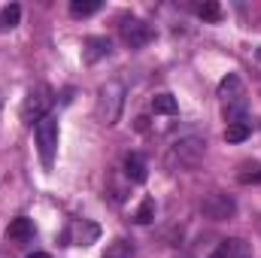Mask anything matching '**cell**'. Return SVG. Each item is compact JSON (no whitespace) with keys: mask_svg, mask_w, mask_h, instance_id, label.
Here are the masks:
<instances>
[{"mask_svg":"<svg viewBox=\"0 0 261 258\" xmlns=\"http://www.w3.org/2000/svg\"><path fill=\"white\" fill-rule=\"evenodd\" d=\"M97 237H100V225H94V222H88V219H82V222H76V225L70 228L73 246H91V243H97Z\"/></svg>","mask_w":261,"mask_h":258,"instance_id":"cell-8","label":"cell"},{"mask_svg":"<svg viewBox=\"0 0 261 258\" xmlns=\"http://www.w3.org/2000/svg\"><path fill=\"white\" fill-rule=\"evenodd\" d=\"M258 61H261V49H258Z\"/></svg>","mask_w":261,"mask_h":258,"instance_id":"cell-23","label":"cell"},{"mask_svg":"<svg viewBox=\"0 0 261 258\" xmlns=\"http://www.w3.org/2000/svg\"><path fill=\"white\" fill-rule=\"evenodd\" d=\"M34 234H37V228H34V222H31V219H24V216L12 219V222H9V228H6V240H12V243H28Z\"/></svg>","mask_w":261,"mask_h":258,"instance_id":"cell-10","label":"cell"},{"mask_svg":"<svg viewBox=\"0 0 261 258\" xmlns=\"http://www.w3.org/2000/svg\"><path fill=\"white\" fill-rule=\"evenodd\" d=\"M222 116H225V122H228V125L249 122V100H246V94H240V97H234V100H225Z\"/></svg>","mask_w":261,"mask_h":258,"instance_id":"cell-9","label":"cell"},{"mask_svg":"<svg viewBox=\"0 0 261 258\" xmlns=\"http://www.w3.org/2000/svg\"><path fill=\"white\" fill-rule=\"evenodd\" d=\"M203 155H206V140L203 137H197V134H189V137H179L170 149H167V158H164V164H167V170H195L197 164L203 161Z\"/></svg>","mask_w":261,"mask_h":258,"instance_id":"cell-1","label":"cell"},{"mask_svg":"<svg viewBox=\"0 0 261 258\" xmlns=\"http://www.w3.org/2000/svg\"><path fill=\"white\" fill-rule=\"evenodd\" d=\"M210 258H252V243L243 237H228L213 249Z\"/></svg>","mask_w":261,"mask_h":258,"instance_id":"cell-7","label":"cell"},{"mask_svg":"<svg viewBox=\"0 0 261 258\" xmlns=\"http://www.w3.org/2000/svg\"><path fill=\"white\" fill-rule=\"evenodd\" d=\"M240 94H243L240 76H237V73H228V76L219 82V97H222V100H234V97H240Z\"/></svg>","mask_w":261,"mask_h":258,"instance_id":"cell-13","label":"cell"},{"mask_svg":"<svg viewBox=\"0 0 261 258\" xmlns=\"http://www.w3.org/2000/svg\"><path fill=\"white\" fill-rule=\"evenodd\" d=\"M110 52H113V43H110L107 37H88V40H85V61H88V64L107 58Z\"/></svg>","mask_w":261,"mask_h":258,"instance_id":"cell-11","label":"cell"},{"mask_svg":"<svg viewBox=\"0 0 261 258\" xmlns=\"http://www.w3.org/2000/svg\"><path fill=\"white\" fill-rule=\"evenodd\" d=\"M28 258H52V255H46V252H34V255H28Z\"/></svg>","mask_w":261,"mask_h":258,"instance_id":"cell-22","label":"cell"},{"mask_svg":"<svg viewBox=\"0 0 261 258\" xmlns=\"http://www.w3.org/2000/svg\"><path fill=\"white\" fill-rule=\"evenodd\" d=\"M152 110H155L158 116H176V113H179V104H176V97H173L170 91H161V94L152 97Z\"/></svg>","mask_w":261,"mask_h":258,"instance_id":"cell-14","label":"cell"},{"mask_svg":"<svg viewBox=\"0 0 261 258\" xmlns=\"http://www.w3.org/2000/svg\"><path fill=\"white\" fill-rule=\"evenodd\" d=\"M249 134H252V125L249 122H237V125H228L225 128V140L228 143H243V140H249Z\"/></svg>","mask_w":261,"mask_h":258,"instance_id":"cell-18","label":"cell"},{"mask_svg":"<svg viewBox=\"0 0 261 258\" xmlns=\"http://www.w3.org/2000/svg\"><path fill=\"white\" fill-rule=\"evenodd\" d=\"M122 40L130 49H146L155 40V31H152V24H146L140 18H125L122 21Z\"/></svg>","mask_w":261,"mask_h":258,"instance_id":"cell-6","label":"cell"},{"mask_svg":"<svg viewBox=\"0 0 261 258\" xmlns=\"http://www.w3.org/2000/svg\"><path fill=\"white\" fill-rule=\"evenodd\" d=\"M100 258H134V243H128V240H113Z\"/></svg>","mask_w":261,"mask_h":258,"instance_id":"cell-19","label":"cell"},{"mask_svg":"<svg viewBox=\"0 0 261 258\" xmlns=\"http://www.w3.org/2000/svg\"><path fill=\"white\" fill-rule=\"evenodd\" d=\"M200 210H203V216L206 219H213V222H225V219H231L234 213H237V203H234V197L225 192H213L203 197V203H200Z\"/></svg>","mask_w":261,"mask_h":258,"instance_id":"cell-5","label":"cell"},{"mask_svg":"<svg viewBox=\"0 0 261 258\" xmlns=\"http://www.w3.org/2000/svg\"><path fill=\"white\" fill-rule=\"evenodd\" d=\"M125 94H128V88H125L122 79H110V82L100 88V94H97V116H100L103 125H116V122L122 119Z\"/></svg>","mask_w":261,"mask_h":258,"instance_id":"cell-2","label":"cell"},{"mask_svg":"<svg viewBox=\"0 0 261 258\" xmlns=\"http://www.w3.org/2000/svg\"><path fill=\"white\" fill-rule=\"evenodd\" d=\"M125 173H128L130 183H146V176H149V167H146V158L143 155H137V152H130L128 158H125Z\"/></svg>","mask_w":261,"mask_h":258,"instance_id":"cell-12","label":"cell"},{"mask_svg":"<svg viewBox=\"0 0 261 258\" xmlns=\"http://www.w3.org/2000/svg\"><path fill=\"white\" fill-rule=\"evenodd\" d=\"M49 107H52V88L46 82H37L21 100V122L24 125H37L40 119L49 116Z\"/></svg>","mask_w":261,"mask_h":258,"instance_id":"cell-4","label":"cell"},{"mask_svg":"<svg viewBox=\"0 0 261 258\" xmlns=\"http://www.w3.org/2000/svg\"><path fill=\"white\" fill-rule=\"evenodd\" d=\"M197 15L206 18V21H219V18H222V9H219V3L210 0V3H200V6H197Z\"/></svg>","mask_w":261,"mask_h":258,"instance_id":"cell-21","label":"cell"},{"mask_svg":"<svg viewBox=\"0 0 261 258\" xmlns=\"http://www.w3.org/2000/svg\"><path fill=\"white\" fill-rule=\"evenodd\" d=\"M18 21H21V6L18 3H9V6L0 9V31H12Z\"/></svg>","mask_w":261,"mask_h":258,"instance_id":"cell-16","label":"cell"},{"mask_svg":"<svg viewBox=\"0 0 261 258\" xmlns=\"http://www.w3.org/2000/svg\"><path fill=\"white\" fill-rule=\"evenodd\" d=\"M34 140H37V152H40L43 167L52 170V164H55V152H58V119H55L52 113L34 125Z\"/></svg>","mask_w":261,"mask_h":258,"instance_id":"cell-3","label":"cell"},{"mask_svg":"<svg viewBox=\"0 0 261 258\" xmlns=\"http://www.w3.org/2000/svg\"><path fill=\"white\" fill-rule=\"evenodd\" d=\"M134 222H137V225H149V222H155V200H152V197H146V200L137 207Z\"/></svg>","mask_w":261,"mask_h":258,"instance_id":"cell-20","label":"cell"},{"mask_svg":"<svg viewBox=\"0 0 261 258\" xmlns=\"http://www.w3.org/2000/svg\"><path fill=\"white\" fill-rule=\"evenodd\" d=\"M97 9H100V0H73V3H70V15H73V18L94 15Z\"/></svg>","mask_w":261,"mask_h":258,"instance_id":"cell-17","label":"cell"},{"mask_svg":"<svg viewBox=\"0 0 261 258\" xmlns=\"http://www.w3.org/2000/svg\"><path fill=\"white\" fill-rule=\"evenodd\" d=\"M237 183H240V186L261 183V161H243V164L237 167Z\"/></svg>","mask_w":261,"mask_h":258,"instance_id":"cell-15","label":"cell"}]
</instances>
